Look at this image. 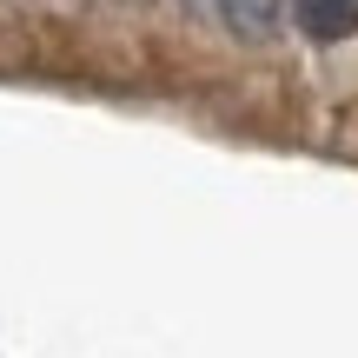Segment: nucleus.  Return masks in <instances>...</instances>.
Here are the masks:
<instances>
[{
	"mask_svg": "<svg viewBox=\"0 0 358 358\" xmlns=\"http://www.w3.org/2000/svg\"><path fill=\"white\" fill-rule=\"evenodd\" d=\"M292 20L306 40L332 47V40H352L358 34V0H292Z\"/></svg>",
	"mask_w": 358,
	"mask_h": 358,
	"instance_id": "1",
	"label": "nucleus"
},
{
	"mask_svg": "<svg viewBox=\"0 0 358 358\" xmlns=\"http://www.w3.org/2000/svg\"><path fill=\"white\" fill-rule=\"evenodd\" d=\"M213 13L239 40H272L279 34V0H213Z\"/></svg>",
	"mask_w": 358,
	"mask_h": 358,
	"instance_id": "2",
	"label": "nucleus"
}]
</instances>
